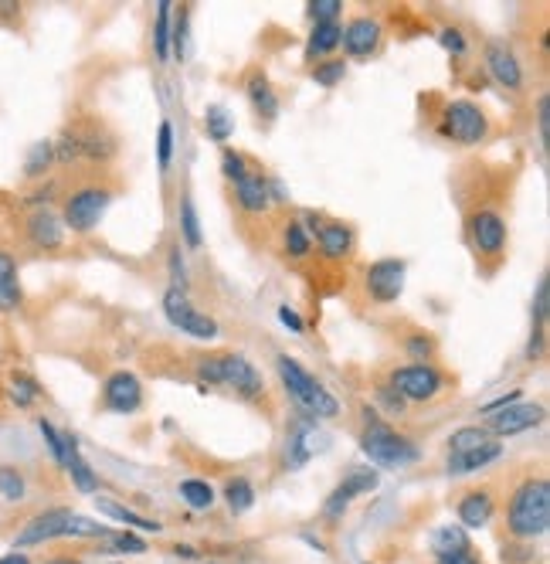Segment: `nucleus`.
<instances>
[{
	"instance_id": "1",
	"label": "nucleus",
	"mask_w": 550,
	"mask_h": 564,
	"mask_svg": "<svg viewBox=\"0 0 550 564\" xmlns=\"http://www.w3.org/2000/svg\"><path fill=\"white\" fill-rule=\"evenodd\" d=\"M506 527L520 541H534L550 527V486L547 480H527L517 486L510 500V514H506Z\"/></svg>"
},
{
	"instance_id": "2",
	"label": "nucleus",
	"mask_w": 550,
	"mask_h": 564,
	"mask_svg": "<svg viewBox=\"0 0 550 564\" xmlns=\"http://www.w3.org/2000/svg\"><path fill=\"white\" fill-rule=\"evenodd\" d=\"M275 367H279V378H282V384H286V391H289L292 398H296V405L303 408L306 415H313V418H333V415L340 412V401L333 398L330 391H326L323 384L316 381L303 364H296L292 357L282 354L279 361H275Z\"/></svg>"
},
{
	"instance_id": "3",
	"label": "nucleus",
	"mask_w": 550,
	"mask_h": 564,
	"mask_svg": "<svg viewBox=\"0 0 550 564\" xmlns=\"http://www.w3.org/2000/svg\"><path fill=\"white\" fill-rule=\"evenodd\" d=\"M197 378L208 384H225V388L238 391L242 398H259L265 391L262 374L255 371V364L242 354H218L208 361L197 364Z\"/></svg>"
},
{
	"instance_id": "4",
	"label": "nucleus",
	"mask_w": 550,
	"mask_h": 564,
	"mask_svg": "<svg viewBox=\"0 0 550 564\" xmlns=\"http://www.w3.org/2000/svg\"><path fill=\"white\" fill-rule=\"evenodd\" d=\"M360 449H364V456L371 459L374 466H384V469H401L418 459L415 442L398 435L384 422H367L364 435H360Z\"/></svg>"
},
{
	"instance_id": "5",
	"label": "nucleus",
	"mask_w": 550,
	"mask_h": 564,
	"mask_svg": "<svg viewBox=\"0 0 550 564\" xmlns=\"http://www.w3.org/2000/svg\"><path fill=\"white\" fill-rule=\"evenodd\" d=\"M109 201H113V191H109V187H102V184L79 187V191H72V198L65 201L62 225L72 228L75 235H89L102 221V215H106Z\"/></svg>"
},
{
	"instance_id": "6",
	"label": "nucleus",
	"mask_w": 550,
	"mask_h": 564,
	"mask_svg": "<svg viewBox=\"0 0 550 564\" xmlns=\"http://www.w3.org/2000/svg\"><path fill=\"white\" fill-rule=\"evenodd\" d=\"M163 313H167V320L174 323L177 330L191 333V337H197V340L218 337V323H214L208 313H197L194 306L187 303V296L180 286H170L167 293H163Z\"/></svg>"
},
{
	"instance_id": "7",
	"label": "nucleus",
	"mask_w": 550,
	"mask_h": 564,
	"mask_svg": "<svg viewBox=\"0 0 550 564\" xmlns=\"http://www.w3.org/2000/svg\"><path fill=\"white\" fill-rule=\"evenodd\" d=\"M442 388H445V378L432 364H408L391 374V391L408 401H432Z\"/></svg>"
},
{
	"instance_id": "8",
	"label": "nucleus",
	"mask_w": 550,
	"mask_h": 564,
	"mask_svg": "<svg viewBox=\"0 0 550 564\" xmlns=\"http://www.w3.org/2000/svg\"><path fill=\"white\" fill-rule=\"evenodd\" d=\"M486 113L469 99H455L445 106V133L452 136L455 143H479L486 140Z\"/></svg>"
},
{
	"instance_id": "9",
	"label": "nucleus",
	"mask_w": 550,
	"mask_h": 564,
	"mask_svg": "<svg viewBox=\"0 0 550 564\" xmlns=\"http://www.w3.org/2000/svg\"><path fill=\"white\" fill-rule=\"evenodd\" d=\"M326 446H330V442H326V432L316 429V422H309V418L296 422L289 432V442H286V469H303L309 459H313L316 452H323Z\"/></svg>"
},
{
	"instance_id": "10",
	"label": "nucleus",
	"mask_w": 550,
	"mask_h": 564,
	"mask_svg": "<svg viewBox=\"0 0 550 564\" xmlns=\"http://www.w3.org/2000/svg\"><path fill=\"white\" fill-rule=\"evenodd\" d=\"M377 486V473L371 466L367 469H354V473L347 476V480H343L337 490L330 493V497H326V503H323V517L326 520H340L343 514H347V507L350 503H354L360 493H371Z\"/></svg>"
},
{
	"instance_id": "11",
	"label": "nucleus",
	"mask_w": 550,
	"mask_h": 564,
	"mask_svg": "<svg viewBox=\"0 0 550 564\" xmlns=\"http://www.w3.org/2000/svg\"><path fill=\"white\" fill-rule=\"evenodd\" d=\"M102 401L109 412L116 415H133L143 405V384L130 371H116L113 378L102 384Z\"/></svg>"
},
{
	"instance_id": "12",
	"label": "nucleus",
	"mask_w": 550,
	"mask_h": 564,
	"mask_svg": "<svg viewBox=\"0 0 550 564\" xmlns=\"http://www.w3.org/2000/svg\"><path fill=\"white\" fill-rule=\"evenodd\" d=\"M405 262L401 259H381L367 269V293L377 303H394L405 289Z\"/></svg>"
},
{
	"instance_id": "13",
	"label": "nucleus",
	"mask_w": 550,
	"mask_h": 564,
	"mask_svg": "<svg viewBox=\"0 0 550 564\" xmlns=\"http://www.w3.org/2000/svg\"><path fill=\"white\" fill-rule=\"evenodd\" d=\"M68 517H72V510H62V507L31 517L28 524H24V531L14 537V548H31V544H45V541H55V537H65Z\"/></svg>"
},
{
	"instance_id": "14",
	"label": "nucleus",
	"mask_w": 550,
	"mask_h": 564,
	"mask_svg": "<svg viewBox=\"0 0 550 564\" xmlns=\"http://www.w3.org/2000/svg\"><path fill=\"white\" fill-rule=\"evenodd\" d=\"M544 422V405H530V401H513V405H506L503 412L489 415V429L496 435H517V432H527L534 429V425Z\"/></svg>"
},
{
	"instance_id": "15",
	"label": "nucleus",
	"mask_w": 550,
	"mask_h": 564,
	"mask_svg": "<svg viewBox=\"0 0 550 564\" xmlns=\"http://www.w3.org/2000/svg\"><path fill=\"white\" fill-rule=\"evenodd\" d=\"M472 242H476L479 255H503L506 221L496 211H476L472 215Z\"/></svg>"
},
{
	"instance_id": "16",
	"label": "nucleus",
	"mask_w": 550,
	"mask_h": 564,
	"mask_svg": "<svg viewBox=\"0 0 550 564\" xmlns=\"http://www.w3.org/2000/svg\"><path fill=\"white\" fill-rule=\"evenodd\" d=\"M486 68H489V75H493L496 82L506 85V89L517 92L523 85L520 58L513 55V48L503 45V41H489V45H486Z\"/></svg>"
},
{
	"instance_id": "17",
	"label": "nucleus",
	"mask_w": 550,
	"mask_h": 564,
	"mask_svg": "<svg viewBox=\"0 0 550 564\" xmlns=\"http://www.w3.org/2000/svg\"><path fill=\"white\" fill-rule=\"evenodd\" d=\"M343 48L350 58H371L377 45H381V24L374 17H354V21L343 28Z\"/></svg>"
},
{
	"instance_id": "18",
	"label": "nucleus",
	"mask_w": 550,
	"mask_h": 564,
	"mask_svg": "<svg viewBox=\"0 0 550 564\" xmlns=\"http://www.w3.org/2000/svg\"><path fill=\"white\" fill-rule=\"evenodd\" d=\"M24 228H28V238H31L34 249H45V252L62 249V242H65V225H62V218L51 215L48 208L31 211L28 221H24Z\"/></svg>"
},
{
	"instance_id": "19",
	"label": "nucleus",
	"mask_w": 550,
	"mask_h": 564,
	"mask_svg": "<svg viewBox=\"0 0 550 564\" xmlns=\"http://www.w3.org/2000/svg\"><path fill=\"white\" fill-rule=\"evenodd\" d=\"M316 245H320L323 259L340 262V259H347V255L354 252V232H350L347 225H337V221H330V225L316 228Z\"/></svg>"
},
{
	"instance_id": "20",
	"label": "nucleus",
	"mask_w": 550,
	"mask_h": 564,
	"mask_svg": "<svg viewBox=\"0 0 550 564\" xmlns=\"http://www.w3.org/2000/svg\"><path fill=\"white\" fill-rule=\"evenodd\" d=\"M493 493L489 490H469L466 497L459 500V520L462 527H469V531H479V527H486L489 520H493Z\"/></svg>"
},
{
	"instance_id": "21",
	"label": "nucleus",
	"mask_w": 550,
	"mask_h": 564,
	"mask_svg": "<svg viewBox=\"0 0 550 564\" xmlns=\"http://www.w3.org/2000/svg\"><path fill=\"white\" fill-rule=\"evenodd\" d=\"M62 466L68 469L72 483L79 486L82 493H96V490H99L96 473H92V466L82 459V452H79V439H75L72 432H65V463H62Z\"/></svg>"
},
{
	"instance_id": "22",
	"label": "nucleus",
	"mask_w": 550,
	"mask_h": 564,
	"mask_svg": "<svg viewBox=\"0 0 550 564\" xmlns=\"http://www.w3.org/2000/svg\"><path fill=\"white\" fill-rule=\"evenodd\" d=\"M500 456H503V446H500V442H496V439H486L483 446L466 452V456H449V473H455V476L479 473V469L493 466Z\"/></svg>"
},
{
	"instance_id": "23",
	"label": "nucleus",
	"mask_w": 550,
	"mask_h": 564,
	"mask_svg": "<svg viewBox=\"0 0 550 564\" xmlns=\"http://www.w3.org/2000/svg\"><path fill=\"white\" fill-rule=\"evenodd\" d=\"M235 198L238 204L248 211V215H262L265 208H269V201H272V194H269V181L265 177H259L252 170V174L245 177V181H238L235 184Z\"/></svg>"
},
{
	"instance_id": "24",
	"label": "nucleus",
	"mask_w": 550,
	"mask_h": 564,
	"mask_svg": "<svg viewBox=\"0 0 550 564\" xmlns=\"http://www.w3.org/2000/svg\"><path fill=\"white\" fill-rule=\"evenodd\" d=\"M21 276L11 252H0V313H14L21 306Z\"/></svg>"
},
{
	"instance_id": "25",
	"label": "nucleus",
	"mask_w": 550,
	"mask_h": 564,
	"mask_svg": "<svg viewBox=\"0 0 550 564\" xmlns=\"http://www.w3.org/2000/svg\"><path fill=\"white\" fill-rule=\"evenodd\" d=\"M245 89H248V99H252V106H255V113H259V116L272 119L275 113H279V96H275V89L269 85L265 75H252Z\"/></svg>"
},
{
	"instance_id": "26",
	"label": "nucleus",
	"mask_w": 550,
	"mask_h": 564,
	"mask_svg": "<svg viewBox=\"0 0 550 564\" xmlns=\"http://www.w3.org/2000/svg\"><path fill=\"white\" fill-rule=\"evenodd\" d=\"M96 507H99V514H106L109 520H119V524H126V527H140V531H153V534L160 531L157 520H146V517H140V514H133V510H126L123 503H116V500L99 497Z\"/></svg>"
},
{
	"instance_id": "27",
	"label": "nucleus",
	"mask_w": 550,
	"mask_h": 564,
	"mask_svg": "<svg viewBox=\"0 0 550 564\" xmlns=\"http://www.w3.org/2000/svg\"><path fill=\"white\" fill-rule=\"evenodd\" d=\"M340 38H343V28H340L337 21H333V24H316V28H313V34H309L306 55H309V58L330 55V51L340 45Z\"/></svg>"
},
{
	"instance_id": "28",
	"label": "nucleus",
	"mask_w": 550,
	"mask_h": 564,
	"mask_svg": "<svg viewBox=\"0 0 550 564\" xmlns=\"http://www.w3.org/2000/svg\"><path fill=\"white\" fill-rule=\"evenodd\" d=\"M432 551L438 554V558H449V554H462L469 551V537L462 527H438V531L432 534Z\"/></svg>"
},
{
	"instance_id": "29",
	"label": "nucleus",
	"mask_w": 550,
	"mask_h": 564,
	"mask_svg": "<svg viewBox=\"0 0 550 564\" xmlns=\"http://www.w3.org/2000/svg\"><path fill=\"white\" fill-rule=\"evenodd\" d=\"M282 245H286L289 259H306L313 252V235L303 228V221H289L286 232H282Z\"/></svg>"
},
{
	"instance_id": "30",
	"label": "nucleus",
	"mask_w": 550,
	"mask_h": 564,
	"mask_svg": "<svg viewBox=\"0 0 550 564\" xmlns=\"http://www.w3.org/2000/svg\"><path fill=\"white\" fill-rule=\"evenodd\" d=\"M51 164H55V140H38L28 150V160H24V174H28V177H41V174H48Z\"/></svg>"
},
{
	"instance_id": "31",
	"label": "nucleus",
	"mask_w": 550,
	"mask_h": 564,
	"mask_svg": "<svg viewBox=\"0 0 550 564\" xmlns=\"http://www.w3.org/2000/svg\"><path fill=\"white\" fill-rule=\"evenodd\" d=\"M214 497H218L214 486L204 483V480H184L180 483V500H184L191 510H208L214 503Z\"/></svg>"
},
{
	"instance_id": "32",
	"label": "nucleus",
	"mask_w": 550,
	"mask_h": 564,
	"mask_svg": "<svg viewBox=\"0 0 550 564\" xmlns=\"http://www.w3.org/2000/svg\"><path fill=\"white\" fill-rule=\"evenodd\" d=\"M180 232H184L187 249H201V221H197V208H194L191 194L180 201Z\"/></svg>"
},
{
	"instance_id": "33",
	"label": "nucleus",
	"mask_w": 550,
	"mask_h": 564,
	"mask_svg": "<svg viewBox=\"0 0 550 564\" xmlns=\"http://www.w3.org/2000/svg\"><path fill=\"white\" fill-rule=\"evenodd\" d=\"M225 500L235 514H245V510H252V503H255V486L248 483L245 476H235V480H228V486H225Z\"/></svg>"
},
{
	"instance_id": "34",
	"label": "nucleus",
	"mask_w": 550,
	"mask_h": 564,
	"mask_svg": "<svg viewBox=\"0 0 550 564\" xmlns=\"http://www.w3.org/2000/svg\"><path fill=\"white\" fill-rule=\"evenodd\" d=\"M486 439H489L486 429H479V425H466V429L452 432V439H449V456H466V452L483 446Z\"/></svg>"
},
{
	"instance_id": "35",
	"label": "nucleus",
	"mask_w": 550,
	"mask_h": 564,
	"mask_svg": "<svg viewBox=\"0 0 550 564\" xmlns=\"http://www.w3.org/2000/svg\"><path fill=\"white\" fill-rule=\"evenodd\" d=\"M204 126H208V136L211 140H228L231 133H235V119L228 116L225 106H208V113H204Z\"/></svg>"
},
{
	"instance_id": "36",
	"label": "nucleus",
	"mask_w": 550,
	"mask_h": 564,
	"mask_svg": "<svg viewBox=\"0 0 550 564\" xmlns=\"http://www.w3.org/2000/svg\"><path fill=\"white\" fill-rule=\"evenodd\" d=\"M0 497L11 503H21L28 497V483H24V476L14 466H0Z\"/></svg>"
},
{
	"instance_id": "37",
	"label": "nucleus",
	"mask_w": 550,
	"mask_h": 564,
	"mask_svg": "<svg viewBox=\"0 0 550 564\" xmlns=\"http://www.w3.org/2000/svg\"><path fill=\"white\" fill-rule=\"evenodd\" d=\"M153 45H157V58L167 62L170 58V4L163 0L157 7V24H153Z\"/></svg>"
},
{
	"instance_id": "38",
	"label": "nucleus",
	"mask_w": 550,
	"mask_h": 564,
	"mask_svg": "<svg viewBox=\"0 0 550 564\" xmlns=\"http://www.w3.org/2000/svg\"><path fill=\"white\" fill-rule=\"evenodd\" d=\"M7 391H11L14 405H21V408H28L31 401L41 395L38 381L28 378V374H11V384H7Z\"/></svg>"
},
{
	"instance_id": "39",
	"label": "nucleus",
	"mask_w": 550,
	"mask_h": 564,
	"mask_svg": "<svg viewBox=\"0 0 550 564\" xmlns=\"http://www.w3.org/2000/svg\"><path fill=\"white\" fill-rule=\"evenodd\" d=\"M65 537H109V531H106V524H99V520L72 514L65 524Z\"/></svg>"
},
{
	"instance_id": "40",
	"label": "nucleus",
	"mask_w": 550,
	"mask_h": 564,
	"mask_svg": "<svg viewBox=\"0 0 550 564\" xmlns=\"http://www.w3.org/2000/svg\"><path fill=\"white\" fill-rule=\"evenodd\" d=\"M343 75H347V62H343V58H333V62H323V65L313 68V82L316 85H326V89L340 85Z\"/></svg>"
},
{
	"instance_id": "41",
	"label": "nucleus",
	"mask_w": 550,
	"mask_h": 564,
	"mask_svg": "<svg viewBox=\"0 0 550 564\" xmlns=\"http://www.w3.org/2000/svg\"><path fill=\"white\" fill-rule=\"evenodd\" d=\"M221 170H225V177H228V181H235V184L245 181V177L252 174L248 160L238 150H225V153H221Z\"/></svg>"
},
{
	"instance_id": "42",
	"label": "nucleus",
	"mask_w": 550,
	"mask_h": 564,
	"mask_svg": "<svg viewBox=\"0 0 550 564\" xmlns=\"http://www.w3.org/2000/svg\"><path fill=\"white\" fill-rule=\"evenodd\" d=\"M170 160H174V126L163 119L160 133H157V164H160V170H170Z\"/></svg>"
},
{
	"instance_id": "43",
	"label": "nucleus",
	"mask_w": 550,
	"mask_h": 564,
	"mask_svg": "<svg viewBox=\"0 0 550 564\" xmlns=\"http://www.w3.org/2000/svg\"><path fill=\"white\" fill-rule=\"evenodd\" d=\"M38 429H41V435H45V442H48L51 456H55V463L62 466V463H65V432H58L55 425L48 422V418H41Z\"/></svg>"
},
{
	"instance_id": "44",
	"label": "nucleus",
	"mask_w": 550,
	"mask_h": 564,
	"mask_svg": "<svg viewBox=\"0 0 550 564\" xmlns=\"http://www.w3.org/2000/svg\"><path fill=\"white\" fill-rule=\"evenodd\" d=\"M106 551H119V554H143L146 544L143 537L136 534H109V548Z\"/></svg>"
},
{
	"instance_id": "45",
	"label": "nucleus",
	"mask_w": 550,
	"mask_h": 564,
	"mask_svg": "<svg viewBox=\"0 0 550 564\" xmlns=\"http://www.w3.org/2000/svg\"><path fill=\"white\" fill-rule=\"evenodd\" d=\"M309 17L316 24H333L340 17V0H313L309 4Z\"/></svg>"
},
{
	"instance_id": "46",
	"label": "nucleus",
	"mask_w": 550,
	"mask_h": 564,
	"mask_svg": "<svg viewBox=\"0 0 550 564\" xmlns=\"http://www.w3.org/2000/svg\"><path fill=\"white\" fill-rule=\"evenodd\" d=\"M534 310H537V333H544V323H547V276H540V282H537Z\"/></svg>"
},
{
	"instance_id": "47",
	"label": "nucleus",
	"mask_w": 550,
	"mask_h": 564,
	"mask_svg": "<svg viewBox=\"0 0 550 564\" xmlns=\"http://www.w3.org/2000/svg\"><path fill=\"white\" fill-rule=\"evenodd\" d=\"M537 119H540V140L550 143V99L540 96L537 102Z\"/></svg>"
},
{
	"instance_id": "48",
	"label": "nucleus",
	"mask_w": 550,
	"mask_h": 564,
	"mask_svg": "<svg viewBox=\"0 0 550 564\" xmlns=\"http://www.w3.org/2000/svg\"><path fill=\"white\" fill-rule=\"evenodd\" d=\"M438 38H442V45L449 48V51H455V55H462V51H466V41H462V34L455 31V28H445L442 34H438Z\"/></svg>"
},
{
	"instance_id": "49",
	"label": "nucleus",
	"mask_w": 550,
	"mask_h": 564,
	"mask_svg": "<svg viewBox=\"0 0 550 564\" xmlns=\"http://www.w3.org/2000/svg\"><path fill=\"white\" fill-rule=\"evenodd\" d=\"M279 320L286 323V327H289L292 333H303V330H306L303 316H299L296 310H289V306H279Z\"/></svg>"
},
{
	"instance_id": "50",
	"label": "nucleus",
	"mask_w": 550,
	"mask_h": 564,
	"mask_svg": "<svg viewBox=\"0 0 550 564\" xmlns=\"http://www.w3.org/2000/svg\"><path fill=\"white\" fill-rule=\"evenodd\" d=\"M432 340H428V337H411L408 340V354L411 357H428V354H432Z\"/></svg>"
},
{
	"instance_id": "51",
	"label": "nucleus",
	"mask_w": 550,
	"mask_h": 564,
	"mask_svg": "<svg viewBox=\"0 0 550 564\" xmlns=\"http://www.w3.org/2000/svg\"><path fill=\"white\" fill-rule=\"evenodd\" d=\"M513 401H520V391H513V395H503V398H496V401H489V405L483 408V415H496V412H503L506 405H513Z\"/></svg>"
},
{
	"instance_id": "52",
	"label": "nucleus",
	"mask_w": 550,
	"mask_h": 564,
	"mask_svg": "<svg viewBox=\"0 0 550 564\" xmlns=\"http://www.w3.org/2000/svg\"><path fill=\"white\" fill-rule=\"evenodd\" d=\"M184 28H187V17L180 14V21H177V31H174V48H177V55H180V58H184V38H187V34H184Z\"/></svg>"
},
{
	"instance_id": "53",
	"label": "nucleus",
	"mask_w": 550,
	"mask_h": 564,
	"mask_svg": "<svg viewBox=\"0 0 550 564\" xmlns=\"http://www.w3.org/2000/svg\"><path fill=\"white\" fill-rule=\"evenodd\" d=\"M438 564H479L472 558V551H462V554H449V558H438Z\"/></svg>"
},
{
	"instance_id": "54",
	"label": "nucleus",
	"mask_w": 550,
	"mask_h": 564,
	"mask_svg": "<svg viewBox=\"0 0 550 564\" xmlns=\"http://www.w3.org/2000/svg\"><path fill=\"white\" fill-rule=\"evenodd\" d=\"M0 564H31V561H28V554H24V551H11V554H4V558H0Z\"/></svg>"
},
{
	"instance_id": "55",
	"label": "nucleus",
	"mask_w": 550,
	"mask_h": 564,
	"mask_svg": "<svg viewBox=\"0 0 550 564\" xmlns=\"http://www.w3.org/2000/svg\"><path fill=\"white\" fill-rule=\"evenodd\" d=\"M45 564H82V561H75V558H55V561H45Z\"/></svg>"
}]
</instances>
